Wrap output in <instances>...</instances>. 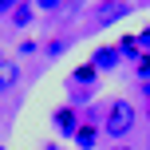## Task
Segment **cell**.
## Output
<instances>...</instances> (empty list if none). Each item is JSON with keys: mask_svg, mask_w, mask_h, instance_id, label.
<instances>
[{"mask_svg": "<svg viewBox=\"0 0 150 150\" xmlns=\"http://www.w3.org/2000/svg\"><path fill=\"white\" fill-rule=\"evenodd\" d=\"M134 122H138V111H134V103L119 99V103H111V107H107L103 134H111V138H127L130 130H134Z\"/></svg>", "mask_w": 150, "mask_h": 150, "instance_id": "6da1fadb", "label": "cell"}, {"mask_svg": "<svg viewBox=\"0 0 150 150\" xmlns=\"http://www.w3.org/2000/svg\"><path fill=\"white\" fill-rule=\"evenodd\" d=\"M52 127H55V134H63V138H71L75 130H79V115H75L71 103H63V107L52 111Z\"/></svg>", "mask_w": 150, "mask_h": 150, "instance_id": "7a4b0ae2", "label": "cell"}, {"mask_svg": "<svg viewBox=\"0 0 150 150\" xmlns=\"http://www.w3.org/2000/svg\"><path fill=\"white\" fill-rule=\"evenodd\" d=\"M119 59H122V55H119V47H115V44L95 47V55H91V63H95L99 71H115V67H119Z\"/></svg>", "mask_w": 150, "mask_h": 150, "instance_id": "3957f363", "label": "cell"}, {"mask_svg": "<svg viewBox=\"0 0 150 150\" xmlns=\"http://www.w3.org/2000/svg\"><path fill=\"white\" fill-rule=\"evenodd\" d=\"M99 134H103V127H95V122H79V130H75V146L79 150H95L99 146Z\"/></svg>", "mask_w": 150, "mask_h": 150, "instance_id": "277c9868", "label": "cell"}, {"mask_svg": "<svg viewBox=\"0 0 150 150\" xmlns=\"http://www.w3.org/2000/svg\"><path fill=\"white\" fill-rule=\"evenodd\" d=\"M20 75H24V67H20V63H8V59L0 63V95H8V91L20 83Z\"/></svg>", "mask_w": 150, "mask_h": 150, "instance_id": "5b68a950", "label": "cell"}, {"mask_svg": "<svg viewBox=\"0 0 150 150\" xmlns=\"http://www.w3.org/2000/svg\"><path fill=\"white\" fill-rule=\"evenodd\" d=\"M127 12H130V4H122V0L115 4V0H111V4H103V8L95 12V24H115V20H122Z\"/></svg>", "mask_w": 150, "mask_h": 150, "instance_id": "8992f818", "label": "cell"}, {"mask_svg": "<svg viewBox=\"0 0 150 150\" xmlns=\"http://www.w3.org/2000/svg\"><path fill=\"white\" fill-rule=\"evenodd\" d=\"M95 79H99V67L87 59V63H79V67L71 71V79H67V83H71V87H83V83H87V87H95Z\"/></svg>", "mask_w": 150, "mask_h": 150, "instance_id": "52a82bcc", "label": "cell"}, {"mask_svg": "<svg viewBox=\"0 0 150 150\" xmlns=\"http://www.w3.org/2000/svg\"><path fill=\"white\" fill-rule=\"evenodd\" d=\"M115 47H119L122 59H138V55H142V47H138V32H122Z\"/></svg>", "mask_w": 150, "mask_h": 150, "instance_id": "ba28073f", "label": "cell"}, {"mask_svg": "<svg viewBox=\"0 0 150 150\" xmlns=\"http://www.w3.org/2000/svg\"><path fill=\"white\" fill-rule=\"evenodd\" d=\"M8 20H12L16 28H28V24L36 20V4H32V0H20V4L12 8V16H8Z\"/></svg>", "mask_w": 150, "mask_h": 150, "instance_id": "9c48e42d", "label": "cell"}, {"mask_svg": "<svg viewBox=\"0 0 150 150\" xmlns=\"http://www.w3.org/2000/svg\"><path fill=\"white\" fill-rule=\"evenodd\" d=\"M134 75H138V79H150V52H142V55H138V59H134Z\"/></svg>", "mask_w": 150, "mask_h": 150, "instance_id": "30bf717a", "label": "cell"}, {"mask_svg": "<svg viewBox=\"0 0 150 150\" xmlns=\"http://www.w3.org/2000/svg\"><path fill=\"white\" fill-rule=\"evenodd\" d=\"M32 4H36V8H44V12H59V8H63V0H32Z\"/></svg>", "mask_w": 150, "mask_h": 150, "instance_id": "8fae6325", "label": "cell"}, {"mask_svg": "<svg viewBox=\"0 0 150 150\" xmlns=\"http://www.w3.org/2000/svg\"><path fill=\"white\" fill-rule=\"evenodd\" d=\"M63 47H67V44H63V40H52V44H47L44 52H47V55H52V59H55V55H63Z\"/></svg>", "mask_w": 150, "mask_h": 150, "instance_id": "7c38bea8", "label": "cell"}, {"mask_svg": "<svg viewBox=\"0 0 150 150\" xmlns=\"http://www.w3.org/2000/svg\"><path fill=\"white\" fill-rule=\"evenodd\" d=\"M138 47H142V52H150V24L138 32Z\"/></svg>", "mask_w": 150, "mask_h": 150, "instance_id": "4fadbf2b", "label": "cell"}, {"mask_svg": "<svg viewBox=\"0 0 150 150\" xmlns=\"http://www.w3.org/2000/svg\"><path fill=\"white\" fill-rule=\"evenodd\" d=\"M16 4H20V0H0V20H4V16H12Z\"/></svg>", "mask_w": 150, "mask_h": 150, "instance_id": "5bb4252c", "label": "cell"}, {"mask_svg": "<svg viewBox=\"0 0 150 150\" xmlns=\"http://www.w3.org/2000/svg\"><path fill=\"white\" fill-rule=\"evenodd\" d=\"M32 52H40V44H36V40H24V44H20V55H32Z\"/></svg>", "mask_w": 150, "mask_h": 150, "instance_id": "9a60e30c", "label": "cell"}, {"mask_svg": "<svg viewBox=\"0 0 150 150\" xmlns=\"http://www.w3.org/2000/svg\"><path fill=\"white\" fill-rule=\"evenodd\" d=\"M142 99H146V103H150V79L142 83Z\"/></svg>", "mask_w": 150, "mask_h": 150, "instance_id": "2e32d148", "label": "cell"}, {"mask_svg": "<svg viewBox=\"0 0 150 150\" xmlns=\"http://www.w3.org/2000/svg\"><path fill=\"white\" fill-rule=\"evenodd\" d=\"M111 150H130V146H111Z\"/></svg>", "mask_w": 150, "mask_h": 150, "instance_id": "e0dca14e", "label": "cell"}, {"mask_svg": "<svg viewBox=\"0 0 150 150\" xmlns=\"http://www.w3.org/2000/svg\"><path fill=\"white\" fill-rule=\"evenodd\" d=\"M99 4H111V0H99Z\"/></svg>", "mask_w": 150, "mask_h": 150, "instance_id": "ac0fdd59", "label": "cell"}, {"mask_svg": "<svg viewBox=\"0 0 150 150\" xmlns=\"http://www.w3.org/2000/svg\"><path fill=\"white\" fill-rule=\"evenodd\" d=\"M0 63H4V55H0Z\"/></svg>", "mask_w": 150, "mask_h": 150, "instance_id": "d6986e66", "label": "cell"}, {"mask_svg": "<svg viewBox=\"0 0 150 150\" xmlns=\"http://www.w3.org/2000/svg\"><path fill=\"white\" fill-rule=\"evenodd\" d=\"M146 115H150V107H146Z\"/></svg>", "mask_w": 150, "mask_h": 150, "instance_id": "ffe728a7", "label": "cell"}, {"mask_svg": "<svg viewBox=\"0 0 150 150\" xmlns=\"http://www.w3.org/2000/svg\"><path fill=\"white\" fill-rule=\"evenodd\" d=\"M0 150H4V146H0Z\"/></svg>", "mask_w": 150, "mask_h": 150, "instance_id": "44dd1931", "label": "cell"}]
</instances>
